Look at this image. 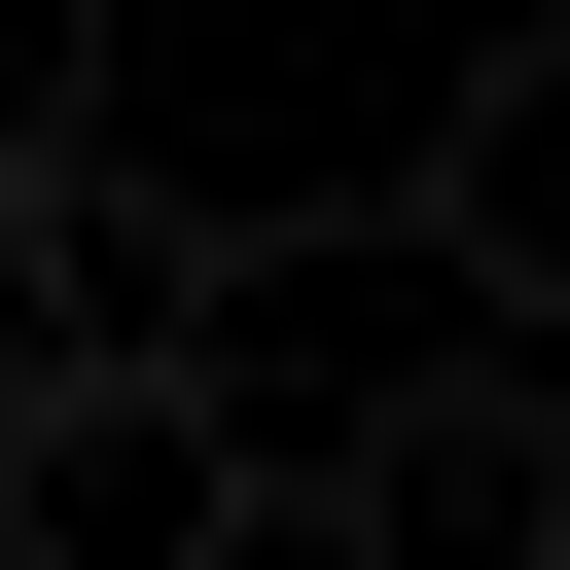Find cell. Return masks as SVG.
I'll list each match as a JSON object with an SVG mask.
<instances>
[{"instance_id": "cell-1", "label": "cell", "mask_w": 570, "mask_h": 570, "mask_svg": "<svg viewBox=\"0 0 570 570\" xmlns=\"http://www.w3.org/2000/svg\"><path fill=\"white\" fill-rule=\"evenodd\" d=\"M214 285H249V214H178L142 142H36L0 178V428L36 392H214Z\"/></svg>"}, {"instance_id": "cell-2", "label": "cell", "mask_w": 570, "mask_h": 570, "mask_svg": "<svg viewBox=\"0 0 570 570\" xmlns=\"http://www.w3.org/2000/svg\"><path fill=\"white\" fill-rule=\"evenodd\" d=\"M285 499H321V570H570V356L463 321V356H392Z\"/></svg>"}, {"instance_id": "cell-3", "label": "cell", "mask_w": 570, "mask_h": 570, "mask_svg": "<svg viewBox=\"0 0 570 570\" xmlns=\"http://www.w3.org/2000/svg\"><path fill=\"white\" fill-rule=\"evenodd\" d=\"M249 534H285V463L214 392H36L0 428V570H249Z\"/></svg>"}, {"instance_id": "cell-4", "label": "cell", "mask_w": 570, "mask_h": 570, "mask_svg": "<svg viewBox=\"0 0 570 570\" xmlns=\"http://www.w3.org/2000/svg\"><path fill=\"white\" fill-rule=\"evenodd\" d=\"M392 249H428L499 356H570V36H534V0L463 36V107H428V178H392Z\"/></svg>"}, {"instance_id": "cell-5", "label": "cell", "mask_w": 570, "mask_h": 570, "mask_svg": "<svg viewBox=\"0 0 570 570\" xmlns=\"http://www.w3.org/2000/svg\"><path fill=\"white\" fill-rule=\"evenodd\" d=\"M36 142H107V0H0V178Z\"/></svg>"}, {"instance_id": "cell-6", "label": "cell", "mask_w": 570, "mask_h": 570, "mask_svg": "<svg viewBox=\"0 0 570 570\" xmlns=\"http://www.w3.org/2000/svg\"><path fill=\"white\" fill-rule=\"evenodd\" d=\"M534 36H570V0H534Z\"/></svg>"}]
</instances>
